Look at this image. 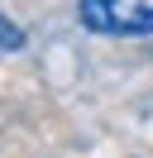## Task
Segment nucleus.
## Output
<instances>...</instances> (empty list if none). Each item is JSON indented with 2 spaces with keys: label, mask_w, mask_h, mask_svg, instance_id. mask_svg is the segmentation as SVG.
<instances>
[{
  "label": "nucleus",
  "mask_w": 153,
  "mask_h": 158,
  "mask_svg": "<svg viewBox=\"0 0 153 158\" xmlns=\"http://www.w3.org/2000/svg\"><path fill=\"white\" fill-rule=\"evenodd\" d=\"M19 48H24V29L0 15V53H19Z\"/></svg>",
  "instance_id": "obj_2"
},
{
  "label": "nucleus",
  "mask_w": 153,
  "mask_h": 158,
  "mask_svg": "<svg viewBox=\"0 0 153 158\" xmlns=\"http://www.w3.org/2000/svg\"><path fill=\"white\" fill-rule=\"evenodd\" d=\"M81 24L91 34L143 39L153 34V0H81Z\"/></svg>",
  "instance_id": "obj_1"
}]
</instances>
